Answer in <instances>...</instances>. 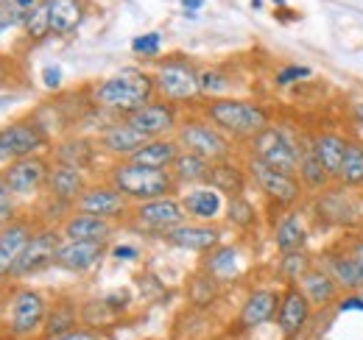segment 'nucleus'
Segmentation results:
<instances>
[{"label": "nucleus", "mask_w": 363, "mask_h": 340, "mask_svg": "<svg viewBox=\"0 0 363 340\" xmlns=\"http://www.w3.org/2000/svg\"><path fill=\"white\" fill-rule=\"evenodd\" d=\"M154 95H157L154 73H145L140 67L118 70L115 76L104 79L101 84L95 86V92H92V98H95V103L101 109L123 115V118H129L132 112L143 109L145 103H151Z\"/></svg>", "instance_id": "f257e3e1"}, {"label": "nucleus", "mask_w": 363, "mask_h": 340, "mask_svg": "<svg viewBox=\"0 0 363 340\" xmlns=\"http://www.w3.org/2000/svg\"><path fill=\"white\" fill-rule=\"evenodd\" d=\"M204 120H210L216 128H221L229 140H252L263 128L272 126L269 109L252 101L240 98H213L204 103Z\"/></svg>", "instance_id": "f03ea898"}, {"label": "nucleus", "mask_w": 363, "mask_h": 340, "mask_svg": "<svg viewBox=\"0 0 363 340\" xmlns=\"http://www.w3.org/2000/svg\"><path fill=\"white\" fill-rule=\"evenodd\" d=\"M109 184L135 204L174 196L179 187L171 170L143 168V165H132V162H121L109 170Z\"/></svg>", "instance_id": "7ed1b4c3"}, {"label": "nucleus", "mask_w": 363, "mask_h": 340, "mask_svg": "<svg viewBox=\"0 0 363 340\" xmlns=\"http://www.w3.org/2000/svg\"><path fill=\"white\" fill-rule=\"evenodd\" d=\"M154 86H157V95L168 103H193L201 95L199 70L184 56L160 62V67L154 70Z\"/></svg>", "instance_id": "20e7f679"}, {"label": "nucleus", "mask_w": 363, "mask_h": 340, "mask_svg": "<svg viewBox=\"0 0 363 340\" xmlns=\"http://www.w3.org/2000/svg\"><path fill=\"white\" fill-rule=\"evenodd\" d=\"M177 142H179L182 151H190L207 162H227L232 157V142L229 137L216 128L210 120H199V118H190L179 123L177 128Z\"/></svg>", "instance_id": "39448f33"}, {"label": "nucleus", "mask_w": 363, "mask_h": 340, "mask_svg": "<svg viewBox=\"0 0 363 340\" xmlns=\"http://www.w3.org/2000/svg\"><path fill=\"white\" fill-rule=\"evenodd\" d=\"M246 176H249V181H252L272 204H277L279 210H294V207L299 204L302 193H305V187H302V181H299L296 176L272 170L269 165H263L260 159H255L252 154H249V159H246Z\"/></svg>", "instance_id": "423d86ee"}, {"label": "nucleus", "mask_w": 363, "mask_h": 340, "mask_svg": "<svg viewBox=\"0 0 363 340\" xmlns=\"http://www.w3.org/2000/svg\"><path fill=\"white\" fill-rule=\"evenodd\" d=\"M249 151L255 159H260L263 165H269L272 170L279 173H288V176H296L299 170V145L277 126L263 128L260 134H255L249 140Z\"/></svg>", "instance_id": "0eeeda50"}, {"label": "nucleus", "mask_w": 363, "mask_h": 340, "mask_svg": "<svg viewBox=\"0 0 363 340\" xmlns=\"http://www.w3.org/2000/svg\"><path fill=\"white\" fill-rule=\"evenodd\" d=\"M48 318V301L34 288H17L9 304V332L14 338L28 340L43 335Z\"/></svg>", "instance_id": "6e6552de"}, {"label": "nucleus", "mask_w": 363, "mask_h": 340, "mask_svg": "<svg viewBox=\"0 0 363 340\" xmlns=\"http://www.w3.org/2000/svg\"><path fill=\"white\" fill-rule=\"evenodd\" d=\"M62 232L59 226H43L31 234L26 251L20 254L14 271H11V279H26V276H37L43 273L45 268L56 265V254H59V246H62Z\"/></svg>", "instance_id": "1a4fd4ad"}, {"label": "nucleus", "mask_w": 363, "mask_h": 340, "mask_svg": "<svg viewBox=\"0 0 363 340\" xmlns=\"http://www.w3.org/2000/svg\"><path fill=\"white\" fill-rule=\"evenodd\" d=\"M313 304L311 298L302 293L299 285H285L282 288V296H279V307H277V315H274V324H277V332L282 340H299L302 332L308 329L311 318H313Z\"/></svg>", "instance_id": "9d476101"}, {"label": "nucleus", "mask_w": 363, "mask_h": 340, "mask_svg": "<svg viewBox=\"0 0 363 340\" xmlns=\"http://www.w3.org/2000/svg\"><path fill=\"white\" fill-rule=\"evenodd\" d=\"M45 145V131L31 118L0 128V162H14V159H23V157H34Z\"/></svg>", "instance_id": "9b49d317"}, {"label": "nucleus", "mask_w": 363, "mask_h": 340, "mask_svg": "<svg viewBox=\"0 0 363 340\" xmlns=\"http://www.w3.org/2000/svg\"><path fill=\"white\" fill-rule=\"evenodd\" d=\"M48 173H50V162H48L45 157H40V154L14 159V162H9L6 168L0 170L6 187L14 196H37L45 187Z\"/></svg>", "instance_id": "f8f14e48"}, {"label": "nucleus", "mask_w": 363, "mask_h": 340, "mask_svg": "<svg viewBox=\"0 0 363 340\" xmlns=\"http://www.w3.org/2000/svg\"><path fill=\"white\" fill-rule=\"evenodd\" d=\"M76 212H87L95 215V217H104V220H123L132 215V207H129V198L123 193H118L109 181L106 184H90L82 198L76 201L73 207Z\"/></svg>", "instance_id": "ddd939ff"}, {"label": "nucleus", "mask_w": 363, "mask_h": 340, "mask_svg": "<svg viewBox=\"0 0 363 340\" xmlns=\"http://www.w3.org/2000/svg\"><path fill=\"white\" fill-rule=\"evenodd\" d=\"M184 210H182V201L174 196H165V198H154V201H143L132 207V220H135L140 229L145 232H171L184 223Z\"/></svg>", "instance_id": "4468645a"}, {"label": "nucleus", "mask_w": 363, "mask_h": 340, "mask_svg": "<svg viewBox=\"0 0 363 340\" xmlns=\"http://www.w3.org/2000/svg\"><path fill=\"white\" fill-rule=\"evenodd\" d=\"M129 126H135L140 134H145L148 140H160V137H168L171 131L179 128V109L177 103H168V101H151L145 103L143 109L132 112L129 118H123Z\"/></svg>", "instance_id": "2eb2a0df"}, {"label": "nucleus", "mask_w": 363, "mask_h": 340, "mask_svg": "<svg viewBox=\"0 0 363 340\" xmlns=\"http://www.w3.org/2000/svg\"><path fill=\"white\" fill-rule=\"evenodd\" d=\"M279 296H282V290H274V288H257V290H252L246 296V301H243L240 312H238V329L252 332V329H260L269 321H274L277 307H279Z\"/></svg>", "instance_id": "dca6fc26"}, {"label": "nucleus", "mask_w": 363, "mask_h": 340, "mask_svg": "<svg viewBox=\"0 0 363 340\" xmlns=\"http://www.w3.org/2000/svg\"><path fill=\"white\" fill-rule=\"evenodd\" d=\"M59 232L65 240H82V243H109L112 234H115V223L112 220H104V217H95L87 212H73L67 215L62 223H59Z\"/></svg>", "instance_id": "f3484780"}, {"label": "nucleus", "mask_w": 363, "mask_h": 340, "mask_svg": "<svg viewBox=\"0 0 363 340\" xmlns=\"http://www.w3.org/2000/svg\"><path fill=\"white\" fill-rule=\"evenodd\" d=\"M87 178H84V170L70 168V165H59L53 162L50 173H48L45 190L53 201H59L62 207H76V201L82 198V193L87 190Z\"/></svg>", "instance_id": "a211bd4d"}, {"label": "nucleus", "mask_w": 363, "mask_h": 340, "mask_svg": "<svg viewBox=\"0 0 363 340\" xmlns=\"http://www.w3.org/2000/svg\"><path fill=\"white\" fill-rule=\"evenodd\" d=\"M31 234H34V229H31L28 217H17L0 229V282L11 279V271H14L20 254L26 251Z\"/></svg>", "instance_id": "6ab92c4d"}, {"label": "nucleus", "mask_w": 363, "mask_h": 340, "mask_svg": "<svg viewBox=\"0 0 363 340\" xmlns=\"http://www.w3.org/2000/svg\"><path fill=\"white\" fill-rule=\"evenodd\" d=\"M162 237L174 249L196 251V254H204V251H213V249L221 246V229L210 226V223H182L177 229L165 232Z\"/></svg>", "instance_id": "aec40b11"}, {"label": "nucleus", "mask_w": 363, "mask_h": 340, "mask_svg": "<svg viewBox=\"0 0 363 340\" xmlns=\"http://www.w3.org/2000/svg\"><path fill=\"white\" fill-rule=\"evenodd\" d=\"M145 142H151L145 134H140L135 126H129L126 120L121 123H112L101 131L98 137V145L101 151H106L109 157H118V159H129L135 151H140Z\"/></svg>", "instance_id": "412c9836"}, {"label": "nucleus", "mask_w": 363, "mask_h": 340, "mask_svg": "<svg viewBox=\"0 0 363 340\" xmlns=\"http://www.w3.org/2000/svg\"><path fill=\"white\" fill-rule=\"evenodd\" d=\"M106 254L104 243H82V240H62L59 254H56V268H65L70 273H87L92 271L101 256Z\"/></svg>", "instance_id": "4be33fe9"}, {"label": "nucleus", "mask_w": 363, "mask_h": 340, "mask_svg": "<svg viewBox=\"0 0 363 340\" xmlns=\"http://www.w3.org/2000/svg\"><path fill=\"white\" fill-rule=\"evenodd\" d=\"M179 201H182L184 215H187V217H193L196 223H210V220L221 217L224 210H227V207H224L221 193H218V190H213V187H207V184H199V187L187 190Z\"/></svg>", "instance_id": "5701e85b"}, {"label": "nucleus", "mask_w": 363, "mask_h": 340, "mask_svg": "<svg viewBox=\"0 0 363 340\" xmlns=\"http://www.w3.org/2000/svg\"><path fill=\"white\" fill-rule=\"evenodd\" d=\"M311 148L316 154L318 165L330 173V178L335 181L341 165H344V157H347V148H350V140L338 131H321L311 140Z\"/></svg>", "instance_id": "b1692460"}, {"label": "nucleus", "mask_w": 363, "mask_h": 340, "mask_svg": "<svg viewBox=\"0 0 363 340\" xmlns=\"http://www.w3.org/2000/svg\"><path fill=\"white\" fill-rule=\"evenodd\" d=\"M308 223H305V215L296 212V210H288L277 220L274 226V246L279 249V254H288V251H302L308 246Z\"/></svg>", "instance_id": "393cba45"}, {"label": "nucleus", "mask_w": 363, "mask_h": 340, "mask_svg": "<svg viewBox=\"0 0 363 340\" xmlns=\"http://www.w3.org/2000/svg\"><path fill=\"white\" fill-rule=\"evenodd\" d=\"M182 154L177 137H160V140H151L145 142L140 151H135L129 159L123 162H132V165H143V168H160V170H171V165L177 162V157Z\"/></svg>", "instance_id": "a878e982"}, {"label": "nucleus", "mask_w": 363, "mask_h": 340, "mask_svg": "<svg viewBox=\"0 0 363 340\" xmlns=\"http://www.w3.org/2000/svg\"><path fill=\"white\" fill-rule=\"evenodd\" d=\"M321 265L335 279L341 293H361L363 290V276L358 271V265H355V259L350 256V251H327Z\"/></svg>", "instance_id": "bb28decb"}, {"label": "nucleus", "mask_w": 363, "mask_h": 340, "mask_svg": "<svg viewBox=\"0 0 363 340\" xmlns=\"http://www.w3.org/2000/svg\"><path fill=\"white\" fill-rule=\"evenodd\" d=\"M50 34L67 37L84 23V0H45Z\"/></svg>", "instance_id": "cd10ccee"}, {"label": "nucleus", "mask_w": 363, "mask_h": 340, "mask_svg": "<svg viewBox=\"0 0 363 340\" xmlns=\"http://www.w3.org/2000/svg\"><path fill=\"white\" fill-rule=\"evenodd\" d=\"M204 184L218 190V193H227L229 198H238V196H243V190L249 184V176H246V168H238L227 159V162H213L210 165Z\"/></svg>", "instance_id": "c85d7f7f"}, {"label": "nucleus", "mask_w": 363, "mask_h": 340, "mask_svg": "<svg viewBox=\"0 0 363 340\" xmlns=\"http://www.w3.org/2000/svg\"><path fill=\"white\" fill-rule=\"evenodd\" d=\"M299 288H302L305 296L311 298L313 307H327V304H333V301L338 298V293H341V288L335 285V279L327 273L324 265H313V268L302 276Z\"/></svg>", "instance_id": "c756f323"}, {"label": "nucleus", "mask_w": 363, "mask_h": 340, "mask_svg": "<svg viewBox=\"0 0 363 340\" xmlns=\"http://www.w3.org/2000/svg\"><path fill=\"white\" fill-rule=\"evenodd\" d=\"M79 321H82V312H79L76 301H70V298H59L53 307H48L43 338H56V335L73 332V329H79Z\"/></svg>", "instance_id": "7c9ffc66"}, {"label": "nucleus", "mask_w": 363, "mask_h": 340, "mask_svg": "<svg viewBox=\"0 0 363 340\" xmlns=\"http://www.w3.org/2000/svg\"><path fill=\"white\" fill-rule=\"evenodd\" d=\"M316 212L330 226H350L355 220V210L350 207V198H347L344 190H324V193H318Z\"/></svg>", "instance_id": "2f4dec72"}, {"label": "nucleus", "mask_w": 363, "mask_h": 340, "mask_svg": "<svg viewBox=\"0 0 363 340\" xmlns=\"http://www.w3.org/2000/svg\"><path fill=\"white\" fill-rule=\"evenodd\" d=\"M296 178L302 181V187L308 190V193H324V190H330V173L318 165L316 154H313V148H311V142L308 145H302V151H299V170H296Z\"/></svg>", "instance_id": "473e14b6"}, {"label": "nucleus", "mask_w": 363, "mask_h": 340, "mask_svg": "<svg viewBox=\"0 0 363 340\" xmlns=\"http://www.w3.org/2000/svg\"><path fill=\"white\" fill-rule=\"evenodd\" d=\"M53 159L59 165H70V168H90V162L95 159V148L90 140H65L53 148Z\"/></svg>", "instance_id": "72a5a7b5"}, {"label": "nucleus", "mask_w": 363, "mask_h": 340, "mask_svg": "<svg viewBox=\"0 0 363 340\" xmlns=\"http://www.w3.org/2000/svg\"><path fill=\"white\" fill-rule=\"evenodd\" d=\"M210 165L213 162H207V159H201V157H196V154H190V151H182L179 157H177V162L171 165V173H174V178H177V184H204V178H207V173H210Z\"/></svg>", "instance_id": "f704fd0d"}, {"label": "nucleus", "mask_w": 363, "mask_h": 340, "mask_svg": "<svg viewBox=\"0 0 363 340\" xmlns=\"http://www.w3.org/2000/svg\"><path fill=\"white\" fill-rule=\"evenodd\" d=\"M235 271H238V249L235 246H218L204 256V273H210L218 282L232 279Z\"/></svg>", "instance_id": "c9c22d12"}, {"label": "nucleus", "mask_w": 363, "mask_h": 340, "mask_svg": "<svg viewBox=\"0 0 363 340\" xmlns=\"http://www.w3.org/2000/svg\"><path fill=\"white\" fill-rule=\"evenodd\" d=\"M335 181H338L344 190H361L363 187V145L361 142H352V140H350L344 165H341V173H338Z\"/></svg>", "instance_id": "e433bc0d"}, {"label": "nucleus", "mask_w": 363, "mask_h": 340, "mask_svg": "<svg viewBox=\"0 0 363 340\" xmlns=\"http://www.w3.org/2000/svg\"><path fill=\"white\" fill-rule=\"evenodd\" d=\"M313 265H316V262H313L311 254L302 249V251H288V254L279 256L277 271H279V279H282L285 285H299V282H302V276H305Z\"/></svg>", "instance_id": "4c0bfd02"}, {"label": "nucleus", "mask_w": 363, "mask_h": 340, "mask_svg": "<svg viewBox=\"0 0 363 340\" xmlns=\"http://www.w3.org/2000/svg\"><path fill=\"white\" fill-rule=\"evenodd\" d=\"M187 298H190V304H196V307H210V304L218 298V279H213L210 273H196V276L190 279Z\"/></svg>", "instance_id": "58836bf2"}, {"label": "nucleus", "mask_w": 363, "mask_h": 340, "mask_svg": "<svg viewBox=\"0 0 363 340\" xmlns=\"http://www.w3.org/2000/svg\"><path fill=\"white\" fill-rule=\"evenodd\" d=\"M227 220L229 223H235L238 229H249L255 220H257V210H255V204L246 198V196H238V198H229L227 204Z\"/></svg>", "instance_id": "ea45409f"}, {"label": "nucleus", "mask_w": 363, "mask_h": 340, "mask_svg": "<svg viewBox=\"0 0 363 340\" xmlns=\"http://www.w3.org/2000/svg\"><path fill=\"white\" fill-rule=\"evenodd\" d=\"M23 26H26V34L31 40H45L48 34H50V17H48L45 0H37V6L28 11V17H26Z\"/></svg>", "instance_id": "a19ab883"}, {"label": "nucleus", "mask_w": 363, "mask_h": 340, "mask_svg": "<svg viewBox=\"0 0 363 340\" xmlns=\"http://www.w3.org/2000/svg\"><path fill=\"white\" fill-rule=\"evenodd\" d=\"M199 86L201 95H221L227 89V79L218 70H199Z\"/></svg>", "instance_id": "79ce46f5"}, {"label": "nucleus", "mask_w": 363, "mask_h": 340, "mask_svg": "<svg viewBox=\"0 0 363 340\" xmlns=\"http://www.w3.org/2000/svg\"><path fill=\"white\" fill-rule=\"evenodd\" d=\"M11 220H17V201H14V193L6 187V181L0 176V229Z\"/></svg>", "instance_id": "37998d69"}, {"label": "nucleus", "mask_w": 363, "mask_h": 340, "mask_svg": "<svg viewBox=\"0 0 363 340\" xmlns=\"http://www.w3.org/2000/svg\"><path fill=\"white\" fill-rule=\"evenodd\" d=\"M160 45H162V37H160L157 31H148V34H143V37H137L135 42H132V50H135L137 56H145V59H154V56L160 53Z\"/></svg>", "instance_id": "c03bdc74"}, {"label": "nucleus", "mask_w": 363, "mask_h": 340, "mask_svg": "<svg viewBox=\"0 0 363 340\" xmlns=\"http://www.w3.org/2000/svg\"><path fill=\"white\" fill-rule=\"evenodd\" d=\"M311 76H313V70H311V67L288 64V67H282V70L277 73V84L288 86V84H296V81H305V79H311Z\"/></svg>", "instance_id": "a18cd8bd"}, {"label": "nucleus", "mask_w": 363, "mask_h": 340, "mask_svg": "<svg viewBox=\"0 0 363 340\" xmlns=\"http://www.w3.org/2000/svg\"><path fill=\"white\" fill-rule=\"evenodd\" d=\"M43 340H101L98 329H90V327H79L73 332H65V335H56V338H43Z\"/></svg>", "instance_id": "49530a36"}, {"label": "nucleus", "mask_w": 363, "mask_h": 340, "mask_svg": "<svg viewBox=\"0 0 363 340\" xmlns=\"http://www.w3.org/2000/svg\"><path fill=\"white\" fill-rule=\"evenodd\" d=\"M352 310L363 312V296L361 293H347V296L338 301V312H352Z\"/></svg>", "instance_id": "de8ad7c7"}, {"label": "nucleus", "mask_w": 363, "mask_h": 340, "mask_svg": "<svg viewBox=\"0 0 363 340\" xmlns=\"http://www.w3.org/2000/svg\"><path fill=\"white\" fill-rule=\"evenodd\" d=\"M43 81H45L48 89H56V86L62 84V70L59 67H45L43 70Z\"/></svg>", "instance_id": "09e8293b"}, {"label": "nucleus", "mask_w": 363, "mask_h": 340, "mask_svg": "<svg viewBox=\"0 0 363 340\" xmlns=\"http://www.w3.org/2000/svg\"><path fill=\"white\" fill-rule=\"evenodd\" d=\"M347 251H350V256L355 259V265H358V271H361V276H363V237H358V240H352Z\"/></svg>", "instance_id": "8fccbe9b"}, {"label": "nucleus", "mask_w": 363, "mask_h": 340, "mask_svg": "<svg viewBox=\"0 0 363 340\" xmlns=\"http://www.w3.org/2000/svg\"><path fill=\"white\" fill-rule=\"evenodd\" d=\"M137 254H140V251H137L135 246H115V249H112V256H115V259H126V262H135Z\"/></svg>", "instance_id": "3c124183"}, {"label": "nucleus", "mask_w": 363, "mask_h": 340, "mask_svg": "<svg viewBox=\"0 0 363 340\" xmlns=\"http://www.w3.org/2000/svg\"><path fill=\"white\" fill-rule=\"evenodd\" d=\"M9 84V64H6V59L0 56V86Z\"/></svg>", "instance_id": "603ef678"}, {"label": "nucleus", "mask_w": 363, "mask_h": 340, "mask_svg": "<svg viewBox=\"0 0 363 340\" xmlns=\"http://www.w3.org/2000/svg\"><path fill=\"white\" fill-rule=\"evenodd\" d=\"M182 6H184V8H190V11H196V8H201V6H204V0H182Z\"/></svg>", "instance_id": "864d4df0"}, {"label": "nucleus", "mask_w": 363, "mask_h": 340, "mask_svg": "<svg viewBox=\"0 0 363 340\" xmlns=\"http://www.w3.org/2000/svg\"><path fill=\"white\" fill-rule=\"evenodd\" d=\"M355 120L363 126V101H361V103H355Z\"/></svg>", "instance_id": "5fc2aeb1"}, {"label": "nucleus", "mask_w": 363, "mask_h": 340, "mask_svg": "<svg viewBox=\"0 0 363 340\" xmlns=\"http://www.w3.org/2000/svg\"><path fill=\"white\" fill-rule=\"evenodd\" d=\"M9 103H11V98H0V109H3V106H9Z\"/></svg>", "instance_id": "6e6d98bb"}, {"label": "nucleus", "mask_w": 363, "mask_h": 340, "mask_svg": "<svg viewBox=\"0 0 363 340\" xmlns=\"http://www.w3.org/2000/svg\"><path fill=\"white\" fill-rule=\"evenodd\" d=\"M252 3H255V6H263V0H252Z\"/></svg>", "instance_id": "4d7b16f0"}, {"label": "nucleus", "mask_w": 363, "mask_h": 340, "mask_svg": "<svg viewBox=\"0 0 363 340\" xmlns=\"http://www.w3.org/2000/svg\"><path fill=\"white\" fill-rule=\"evenodd\" d=\"M274 3H277V6H285V0H274Z\"/></svg>", "instance_id": "13d9d810"}, {"label": "nucleus", "mask_w": 363, "mask_h": 340, "mask_svg": "<svg viewBox=\"0 0 363 340\" xmlns=\"http://www.w3.org/2000/svg\"><path fill=\"white\" fill-rule=\"evenodd\" d=\"M0 31H3V28H0Z\"/></svg>", "instance_id": "bf43d9fd"}]
</instances>
